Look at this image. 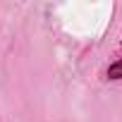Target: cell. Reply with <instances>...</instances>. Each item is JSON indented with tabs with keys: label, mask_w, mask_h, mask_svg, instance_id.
I'll use <instances>...</instances> for the list:
<instances>
[{
	"label": "cell",
	"mask_w": 122,
	"mask_h": 122,
	"mask_svg": "<svg viewBox=\"0 0 122 122\" xmlns=\"http://www.w3.org/2000/svg\"><path fill=\"white\" fill-rule=\"evenodd\" d=\"M108 77H110V79H120V77H122V62H115V65H110V70H108Z\"/></svg>",
	"instance_id": "obj_1"
}]
</instances>
